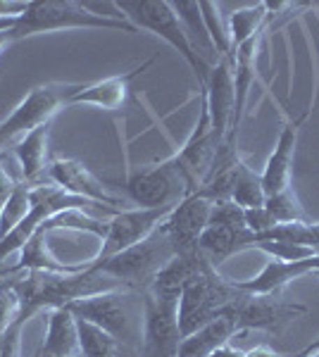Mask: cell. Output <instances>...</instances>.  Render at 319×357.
I'll list each match as a JSON object with an SVG mask.
<instances>
[{
	"label": "cell",
	"instance_id": "obj_22",
	"mask_svg": "<svg viewBox=\"0 0 319 357\" xmlns=\"http://www.w3.org/2000/svg\"><path fill=\"white\" fill-rule=\"evenodd\" d=\"M272 17L267 3H253L246 5V8L234 10L229 17V38H231V53H234L239 45H243L246 41H251L253 36L265 31L267 20Z\"/></svg>",
	"mask_w": 319,
	"mask_h": 357
},
{
	"label": "cell",
	"instance_id": "obj_17",
	"mask_svg": "<svg viewBox=\"0 0 319 357\" xmlns=\"http://www.w3.org/2000/svg\"><path fill=\"white\" fill-rule=\"evenodd\" d=\"M312 272H319V255L307 257L298 262H283V260H269L262 267V272L248 281H236L241 291L253 293V296H274L276 291L283 289L288 281H295L300 276H307Z\"/></svg>",
	"mask_w": 319,
	"mask_h": 357
},
{
	"label": "cell",
	"instance_id": "obj_26",
	"mask_svg": "<svg viewBox=\"0 0 319 357\" xmlns=\"http://www.w3.org/2000/svg\"><path fill=\"white\" fill-rule=\"evenodd\" d=\"M198 8L202 15V24L207 29V36L217 50L219 57H231V38H229V26L224 24L219 5L207 3V0H198Z\"/></svg>",
	"mask_w": 319,
	"mask_h": 357
},
{
	"label": "cell",
	"instance_id": "obj_23",
	"mask_svg": "<svg viewBox=\"0 0 319 357\" xmlns=\"http://www.w3.org/2000/svg\"><path fill=\"white\" fill-rule=\"evenodd\" d=\"M77 331L81 357H119L121 343L107 331H103L101 326L86 319H77Z\"/></svg>",
	"mask_w": 319,
	"mask_h": 357
},
{
	"label": "cell",
	"instance_id": "obj_13",
	"mask_svg": "<svg viewBox=\"0 0 319 357\" xmlns=\"http://www.w3.org/2000/svg\"><path fill=\"white\" fill-rule=\"evenodd\" d=\"M305 307L295 303H281L274 296H253L243 291L241 301L231 307L226 319L234 321L236 331L248 329H276L283 321L293 319L295 314H303Z\"/></svg>",
	"mask_w": 319,
	"mask_h": 357
},
{
	"label": "cell",
	"instance_id": "obj_27",
	"mask_svg": "<svg viewBox=\"0 0 319 357\" xmlns=\"http://www.w3.org/2000/svg\"><path fill=\"white\" fill-rule=\"evenodd\" d=\"M29 207H31V186L20 181V186L15 188L10 200L5 203L3 212H0V238H5L17 224L24 220Z\"/></svg>",
	"mask_w": 319,
	"mask_h": 357
},
{
	"label": "cell",
	"instance_id": "obj_3",
	"mask_svg": "<svg viewBox=\"0 0 319 357\" xmlns=\"http://www.w3.org/2000/svg\"><path fill=\"white\" fill-rule=\"evenodd\" d=\"M114 8L119 10L129 24H133L138 31L155 33L165 43H170L184 60L188 62V67L193 69L195 79H198L200 89H205L207 82V69L198 60V55L191 48V41L186 36V29H184L181 20H179L177 10L170 0H114Z\"/></svg>",
	"mask_w": 319,
	"mask_h": 357
},
{
	"label": "cell",
	"instance_id": "obj_6",
	"mask_svg": "<svg viewBox=\"0 0 319 357\" xmlns=\"http://www.w3.org/2000/svg\"><path fill=\"white\" fill-rule=\"evenodd\" d=\"M84 84H40L27 93L24 100L0 122V158L15 148L29 131L36 126L50 124L60 110H65L72 98Z\"/></svg>",
	"mask_w": 319,
	"mask_h": 357
},
{
	"label": "cell",
	"instance_id": "obj_31",
	"mask_svg": "<svg viewBox=\"0 0 319 357\" xmlns=\"http://www.w3.org/2000/svg\"><path fill=\"white\" fill-rule=\"evenodd\" d=\"M17 186H20V178L10 174L8 167H5V162L0 160V212H3L5 203L10 200V195H13Z\"/></svg>",
	"mask_w": 319,
	"mask_h": 357
},
{
	"label": "cell",
	"instance_id": "obj_5",
	"mask_svg": "<svg viewBox=\"0 0 319 357\" xmlns=\"http://www.w3.org/2000/svg\"><path fill=\"white\" fill-rule=\"evenodd\" d=\"M133 293L129 289L96 293L89 298L69 303L67 307L77 319H86L91 324L101 326L119 343H138L143 336V307L133 305Z\"/></svg>",
	"mask_w": 319,
	"mask_h": 357
},
{
	"label": "cell",
	"instance_id": "obj_25",
	"mask_svg": "<svg viewBox=\"0 0 319 357\" xmlns=\"http://www.w3.org/2000/svg\"><path fill=\"white\" fill-rule=\"evenodd\" d=\"M265 210L269 212L272 222L279 227V224H295V222H307V215L300 205L298 195L293 193V188H286V191L269 195L265 203Z\"/></svg>",
	"mask_w": 319,
	"mask_h": 357
},
{
	"label": "cell",
	"instance_id": "obj_12",
	"mask_svg": "<svg viewBox=\"0 0 319 357\" xmlns=\"http://www.w3.org/2000/svg\"><path fill=\"white\" fill-rule=\"evenodd\" d=\"M48 181H53L55 186L65 188L67 193L79 195V198H84V200H91V203H96V205L110 207V210H124L119 195L110 193L105 183L81 162V160H74V158L50 160Z\"/></svg>",
	"mask_w": 319,
	"mask_h": 357
},
{
	"label": "cell",
	"instance_id": "obj_36",
	"mask_svg": "<svg viewBox=\"0 0 319 357\" xmlns=\"http://www.w3.org/2000/svg\"><path fill=\"white\" fill-rule=\"evenodd\" d=\"M31 357H40V353H38V350H36V355H31Z\"/></svg>",
	"mask_w": 319,
	"mask_h": 357
},
{
	"label": "cell",
	"instance_id": "obj_19",
	"mask_svg": "<svg viewBox=\"0 0 319 357\" xmlns=\"http://www.w3.org/2000/svg\"><path fill=\"white\" fill-rule=\"evenodd\" d=\"M40 357H74L79 353L77 317L67 307H55L45 317V336L38 348Z\"/></svg>",
	"mask_w": 319,
	"mask_h": 357
},
{
	"label": "cell",
	"instance_id": "obj_11",
	"mask_svg": "<svg viewBox=\"0 0 319 357\" xmlns=\"http://www.w3.org/2000/svg\"><path fill=\"white\" fill-rule=\"evenodd\" d=\"M210 212L212 203L198 193L186 195L177 207H172L167 220L162 222V229L170 236L177 255L198 252V241L207 229V224H210Z\"/></svg>",
	"mask_w": 319,
	"mask_h": 357
},
{
	"label": "cell",
	"instance_id": "obj_2",
	"mask_svg": "<svg viewBox=\"0 0 319 357\" xmlns=\"http://www.w3.org/2000/svg\"><path fill=\"white\" fill-rule=\"evenodd\" d=\"M243 291L236 281L224 279L212 264H205L193 279L184 286L177 301V329L179 338H188L202 326L222 319L241 301Z\"/></svg>",
	"mask_w": 319,
	"mask_h": 357
},
{
	"label": "cell",
	"instance_id": "obj_4",
	"mask_svg": "<svg viewBox=\"0 0 319 357\" xmlns=\"http://www.w3.org/2000/svg\"><path fill=\"white\" fill-rule=\"evenodd\" d=\"M172 257H177V250H174L170 236H167V231L160 224L158 231L150 234L146 241L126 248V250L117 252V255L110 257L105 262L91 264V267L112 276L124 289L143 293L150 286V281L155 279V274H158Z\"/></svg>",
	"mask_w": 319,
	"mask_h": 357
},
{
	"label": "cell",
	"instance_id": "obj_21",
	"mask_svg": "<svg viewBox=\"0 0 319 357\" xmlns=\"http://www.w3.org/2000/svg\"><path fill=\"white\" fill-rule=\"evenodd\" d=\"M236 333L239 331H236L234 321L222 317V319L202 326L200 331L191 333L188 338H181L177 348V357H210L219 345L229 343Z\"/></svg>",
	"mask_w": 319,
	"mask_h": 357
},
{
	"label": "cell",
	"instance_id": "obj_29",
	"mask_svg": "<svg viewBox=\"0 0 319 357\" xmlns=\"http://www.w3.org/2000/svg\"><path fill=\"white\" fill-rule=\"evenodd\" d=\"M210 224H226V227H246V210L239 207L231 200L226 203H212V212H210Z\"/></svg>",
	"mask_w": 319,
	"mask_h": 357
},
{
	"label": "cell",
	"instance_id": "obj_18",
	"mask_svg": "<svg viewBox=\"0 0 319 357\" xmlns=\"http://www.w3.org/2000/svg\"><path fill=\"white\" fill-rule=\"evenodd\" d=\"M48 138H50V124H43L36 126L34 131H29L13 148L17 167H20V181L29 183V186L48 181V167H50Z\"/></svg>",
	"mask_w": 319,
	"mask_h": 357
},
{
	"label": "cell",
	"instance_id": "obj_1",
	"mask_svg": "<svg viewBox=\"0 0 319 357\" xmlns=\"http://www.w3.org/2000/svg\"><path fill=\"white\" fill-rule=\"evenodd\" d=\"M72 29H103V31L138 33L121 15H101L89 10L77 0H29L24 15L17 17L13 31L15 43L29 36L53 31H72Z\"/></svg>",
	"mask_w": 319,
	"mask_h": 357
},
{
	"label": "cell",
	"instance_id": "obj_32",
	"mask_svg": "<svg viewBox=\"0 0 319 357\" xmlns=\"http://www.w3.org/2000/svg\"><path fill=\"white\" fill-rule=\"evenodd\" d=\"M29 8V0H0V20H15L24 15Z\"/></svg>",
	"mask_w": 319,
	"mask_h": 357
},
{
	"label": "cell",
	"instance_id": "obj_24",
	"mask_svg": "<svg viewBox=\"0 0 319 357\" xmlns=\"http://www.w3.org/2000/svg\"><path fill=\"white\" fill-rule=\"evenodd\" d=\"M231 203H236L239 207H243V210H258V207H265L267 203L262 174H258V172H255L253 167H248L246 162L241 165L239 176H236Z\"/></svg>",
	"mask_w": 319,
	"mask_h": 357
},
{
	"label": "cell",
	"instance_id": "obj_15",
	"mask_svg": "<svg viewBox=\"0 0 319 357\" xmlns=\"http://www.w3.org/2000/svg\"><path fill=\"white\" fill-rule=\"evenodd\" d=\"M307 114H310V110H305L298 119H288V122L283 124L279 141H276L274 151H272L269 160H267V165H265V172H262V186H265L267 198L291 188L295 146H298L300 126L305 124Z\"/></svg>",
	"mask_w": 319,
	"mask_h": 357
},
{
	"label": "cell",
	"instance_id": "obj_28",
	"mask_svg": "<svg viewBox=\"0 0 319 357\" xmlns=\"http://www.w3.org/2000/svg\"><path fill=\"white\" fill-rule=\"evenodd\" d=\"M255 248L267 252L272 260H283V262H298V260H307V257L317 255L315 248L298 245V243H276V241H258Z\"/></svg>",
	"mask_w": 319,
	"mask_h": 357
},
{
	"label": "cell",
	"instance_id": "obj_20",
	"mask_svg": "<svg viewBox=\"0 0 319 357\" xmlns=\"http://www.w3.org/2000/svg\"><path fill=\"white\" fill-rule=\"evenodd\" d=\"M172 5H174V10H177V15H179V20H181L184 29H186V36L191 41L193 53L198 55V60L207 69H212L214 62L219 60V55H217V50H214L210 36H207L205 24H202L198 0H177V3H172Z\"/></svg>",
	"mask_w": 319,
	"mask_h": 357
},
{
	"label": "cell",
	"instance_id": "obj_8",
	"mask_svg": "<svg viewBox=\"0 0 319 357\" xmlns=\"http://www.w3.org/2000/svg\"><path fill=\"white\" fill-rule=\"evenodd\" d=\"M172 207H158V210H146V207H131V210H119L107 220V231L103 236L101 248L91 260H86V267L101 264L114 257L126 248L146 241L150 234L158 231V227L167 220Z\"/></svg>",
	"mask_w": 319,
	"mask_h": 357
},
{
	"label": "cell",
	"instance_id": "obj_7",
	"mask_svg": "<svg viewBox=\"0 0 319 357\" xmlns=\"http://www.w3.org/2000/svg\"><path fill=\"white\" fill-rule=\"evenodd\" d=\"M124 191L133 205L146 210L177 207L186 195H191L186 178L172 158L150 165L146 169L131 172L124 181Z\"/></svg>",
	"mask_w": 319,
	"mask_h": 357
},
{
	"label": "cell",
	"instance_id": "obj_10",
	"mask_svg": "<svg viewBox=\"0 0 319 357\" xmlns=\"http://www.w3.org/2000/svg\"><path fill=\"white\" fill-rule=\"evenodd\" d=\"M202 102L210 114L212 131L219 141L234 126L236 117V79H234V57H219L207 74L205 89H202Z\"/></svg>",
	"mask_w": 319,
	"mask_h": 357
},
{
	"label": "cell",
	"instance_id": "obj_30",
	"mask_svg": "<svg viewBox=\"0 0 319 357\" xmlns=\"http://www.w3.org/2000/svg\"><path fill=\"white\" fill-rule=\"evenodd\" d=\"M17 317H20V298L8 286V281L0 279V331L15 324Z\"/></svg>",
	"mask_w": 319,
	"mask_h": 357
},
{
	"label": "cell",
	"instance_id": "obj_37",
	"mask_svg": "<svg viewBox=\"0 0 319 357\" xmlns=\"http://www.w3.org/2000/svg\"><path fill=\"white\" fill-rule=\"evenodd\" d=\"M74 357H81V355H74Z\"/></svg>",
	"mask_w": 319,
	"mask_h": 357
},
{
	"label": "cell",
	"instance_id": "obj_34",
	"mask_svg": "<svg viewBox=\"0 0 319 357\" xmlns=\"http://www.w3.org/2000/svg\"><path fill=\"white\" fill-rule=\"evenodd\" d=\"M15 43V38H13V31H0V53H3L5 48H10V45Z\"/></svg>",
	"mask_w": 319,
	"mask_h": 357
},
{
	"label": "cell",
	"instance_id": "obj_33",
	"mask_svg": "<svg viewBox=\"0 0 319 357\" xmlns=\"http://www.w3.org/2000/svg\"><path fill=\"white\" fill-rule=\"evenodd\" d=\"M246 353H241V350H236V348H231L229 343H224V345H219L217 350L210 355V357H243Z\"/></svg>",
	"mask_w": 319,
	"mask_h": 357
},
{
	"label": "cell",
	"instance_id": "obj_16",
	"mask_svg": "<svg viewBox=\"0 0 319 357\" xmlns=\"http://www.w3.org/2000/svg\"><path fill=\"white\" fill-rule=\"evenodd\" d=\"M255 243H258V234H253L251 229L207 224V229L198 241V252L217 269L224 260L239 255L243 250H251Z\"/></svg>",
	"mask_w": 319,
	"mask_h": 357
},
{
	"label": "cell",
	"instance_id": "obj_14",
	"mask_svg": "<svg viewBox=\"0 0 319 357\" xmlns=\"http://www.w3.org/2000/svg\"><path fill=\"white\" fill-rule=\"evenodd\" d=\"M153 62H155V57H150V60L141 62L138 67H133V69H129V72H124V74L101 79V82H94V84H84L77 93L69 98L67 107H72V105H94V107H101V110H107V112L121 110V107L126 105V98H129L131 82L136 77H141V74L146 72Z\"/></svg>",
	"mask_w": 319,
	"mask_h": 357
},
{
	"label": "cell",
	"instance_id": "obj_35",
	"mask_svg": "<svg viewBox=\"0 0 319 357\" xmlns=\"http://www.w3.org/2000/svg\"><path fill=\"white\" fill-rule=\"evenodd\" d=\"M317 353H319V338H317V341H312V343L303 350V353H298L295 357H310V355H317Z\"/></svg>",
	"mask_w": 319,
	"mask_h": 357
},
{
	"label": "cell",
	"instance_id": "obj_9",
	"mask_svg": "<svg viewBox=\"0 0 319 357\" xmlns=\"http://www.w3.org/2000/svg\"><path fill=\"white\" fill-rule=\"evenodd\" d=\"M219 143L222 141H219L217 134L212 131L210 114H207L205 102H202L193 131H191L188 138L184 141V146L172 155V160L177 162L179 169H181L184 178H186L191 193L198 191V186L205 181L207 172H210V167L214 162Z\"/></svg>",
	"mask_w": 319,
	"mask_h": 357
}]
</instances>
